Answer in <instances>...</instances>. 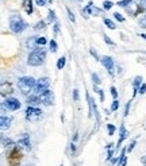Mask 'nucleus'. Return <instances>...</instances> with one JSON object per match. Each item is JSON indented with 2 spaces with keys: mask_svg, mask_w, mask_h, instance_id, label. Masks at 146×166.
Returning <instances> with one entry per match:
<instances>
[{
  "mask_svg": "<svg viewBox=\"0 0 146 166\" xmlns=\"http://www.w3.org/2000/svg\"><path fill=\"white\" fill-rule=\"evenodd\" d=\"M58 30H59V25L56 22V23H54V33L57 34V33H58Z\"/></svg>",
  "mask_w": 146,
  "mask_h": 166,
  "instance_id": "obj_40",
  "label": "nucleus"
},
{
  "mask_svg": "<svg viewBox=\"0 0 146 166\" xmlns=\"http://www.w3.org/2000/svg\"><path fill=\"white\" fill-rule=\"evenodd\" d=\"M45 58H46V49L38 47V49L32 50L30 53L29 58H27V64L30 66H39L45 62Z\"/></svg>",
  "mask_w": 146,
  "mask_h": 166,
  "instance_id": "obj_1",
  "label": "nucleus"
},
{
  "mask_svg": "<svg viewBox=\"0 0 146 166\" xmlns=\"http://www.w3.org/2000/svg\"><path fill=\"white\" fill-rule=\"evenodd\" d=\"M27 104H29L30 107H37V105H39V104H42V101H41L39 96L32 95V96H29V97H27Z\"/></svg>",
  "mask_w": 146,
  "mask_h": 166,
  "instance_id": "obj_11",
  "label": "nucleus"
},
{
  "mask_svg": "<svg viewBox=\"0 0 146 166\" xmlns=\"http://www.w3.org/2000/svg\"><path fill=\"white\" fill-rule=\"evenodd\" d=\"M126 149L122 150V155H120V166H126L127 165V157L126 155Z\"/></svg>",
  "mask_w": 146,
  "mask_h": 166,
  "instance_id": "obj_17",
  "label": "nucleus"
},
{
  "mask_svg": "<svg viewBox=\"0 0 146 166\" xmlns=\"http://www.w3.org/2000/svg\"><path fill=\"white\" fill-rule=\"evenodd\" d=\"M35 84H37V81L31 76H26V77H22L18 81V88L23 95H29L35 88Z\"/></svg>",
  "mask_w": 146,
  "mask_h": 166,
  "instance_id": "obj_2",
  "label": "nucleus"
},
{
  "mask_svg": "<svg viewBox=\"0 0 146 166\" xmlns=\"http://www.w3.org/2000/svg\"><path fill=\"white\" fill-rule=\"evenodd\" d=\"M49 87H50V80L47 77H42V79L37 80V84H35V88L32 92H34L35 96H42L43 93L49 90Z\"/></svg>",
  "mask_w": 146,
  "mask_h": 166,
  "instance_id": "obj_5",
  "label": "nucleus"
},
{
  "mask_svg": "<svg viewBox=\"0 0 146 166\" xmlns=\"http://www.w3.org/2000/svg\"><path fill=\"white\" fill-rule=\"evenodd\" d=\"M54 20H56V15H54L53 10H50L49 11V16H47V23H53Z\"/></svg>",
  "mask_w": 146,
  "mask_h": 166,
  "instance_id": "obj_20",
  "label": "nucleus"
},
{
  "mask_svg": "<svg viewBox=\"0 0 146 166\" xmlns=\"http://www.w3.org/2000/svg\"><path fill=\"white\" fill-rule=\"evenodd\" d=\"M46 42H47V41H46V39L43 38V37H41V38H38V39H37L38 46H39V45H41V46H43V45H46Z\"/></svg>",
  "mask_w": 146,
  "mask_h": 166,
  "instance_id": "obj_28",
  "label": "nucleus"
},
{
  "mask_svg": "<svg viewBox=\"0 0 146 166\" xmlns=\"http://www.w3.org/2000/svg\"><path fill=\"white\" fill-rule=\"evenodd\" d=\"M11 122H12V119H11L10 116H4V115H3L2 119H0V127H2V130L3 131L8 130L11 126Z\"/></svg>",
  "mask_w": 146,
  "mask_h": 166,
  "instance_id": "obj_10",
  "label": "nucleus"
},
{
  "mask_svg": "<svg viewBox=\"0 0 146 166\" xmlns=\"http://www.w3.org/2000/svg\"><path fill=\"white\" fill-rule=\"evenodd\" d=\"M139 37H142V38H143V39H146V34H141V35H139Z\"/></svg>",
  "mask_w": 146,
  "mask_h": 166,
  "instance_id": "obj_43",
  "label": "nucleus"
},
{
  "mask_svg": "<svg viewBox=\"0 0 146 166\" xmlns=\"http://www.w3.org/2000/svg\"><path fill=\"white\" fill-rule=\"evenodd\" d=\"M134 146H135V141H132L131 143H130V146H129V149H127V151H131V150L134 149Z\"/></svg>",
  "mask_w": 146,
  "mask_h": 166,
  "instance_id": "obj_39",
  "label": "nucleus"
},
{
  "mask_svg": "<svg viewBox=\"0 0 146 166\" xmlns=\"http://www.w3.org/2000/svg\"><path fill=\"white\" fill-rule=\"evenodd\" d=\"M65 62H66V58L65 57H61L58 61H57V69H64V66H65Z\"/></svg>",
  "mask_w": 146,
  "mask_h": 166,
  "instance_id": "obj_18",
  "label": "nucleus"
},
{
  "mask_svg": "<svg viewBox=\"0 0 146 166\" xmlns=\"http://www.w3.org/2000/svg\"><path fill=\"white\" fill-rule=\"evenodd\" d=\"M107 128H108V135H114V131H115V127H114L112 124H108V126H107Z\"/></svg>",
  "mask_w": 146,
  "mask_h": 166,
  "instance_id": "obj_33",
  "label": "nucleus"
},
{
  "mask_svg": "<svg viewBox=\"0 0 146 166\" xmlns=\"http://www.w3.org/2000/svg\"><path fill=\"white\" fill-rule=\"evenodd\" d=\"M73 100H75V101H78V90H77V89L73 90Z\"/></svg>",
  "mask_w": 146,
  "mask_h": 166,
  "instance_id": "obj_36",
  "label": "nucleus"
},
{
  "mask_svg": "<svg viewBox=\"0 0 146 166\" xmlns=\"http://www.w3.org/2000/svg\"><path fill=\"white\" fill-rule=\"evenodd\" d=\"M41 116H42V111L37 107H29L26 109V119L29 122H37L41 119Z\"/></svg>",
  "mask_w": 146,
  "mask_h": 166,
  "instance_id": "obj_6",
  "label": "nucleus"
},
{
  "mask_svg": "<svg viewBox=\"0 0 146 166\" xmlns=\"http://www.w3.org/2000/svg\"><path fill=\"white\" fill-rule=\"evenodd\" d=\"M127 136H129V132H127V130L124 128V126H122V127H120V138H119V144H120L122 142L127 138Z\"/></svg>",
  "mask_w": 146,
  "mask_h": 166,
  "instance_id": "obj_16",
  "label": "nucleus"
},
{
  "mask_svg": "<svg viewBox=\"0 0 146 166\" xmlns=\"http://www.w3.org/2000/svg\"><path fill=\"white\" fill-rule=\"evenodd\" d=\"M23 8H24V11L27 12V14H32V3L30 1V0H26L23 3Z\"/></svg>",
  "mask_w": 146,
  "mask_h": 166,
  "instance_id": "obj_14",
  "label": "nucleus"
},
{
  "mask_svg": "<svg viewBox=\"0 0 146 166\" xmlns=\"http://www.w3.org/2000/svg\"><path fill=\"white\" fill-rule=\"evenodd\" d=\"M139 26H141L142 28H146V15H145L143 18H141V19H139Z\"/></svg>",
  "mask_w": 146,
  "mask_h": 166,
  "instance_id": "obj_27",
  "label": "nucleus"
},
{
  "mask_svg": "<svg viewBox=\"0 0 146 166\" xmlns=\"http://www.w3.org/2000/svg\"><path fill=\"white\" fill-rule=\"evenodd\" d=\"M18 144L24 146V147H30V136H29V134H23V135L18 139Z\"/></svg>",
  "mask_w": 146,
  "mask_h": 166,
  "instance_id": "obj_12",
  "label": "nucleus"
},
{
  "mask_svg": "<svg viewBox=\"0 0 146 166\" xmlns=\"http://www.w3.org/2000/svg\"><path fill=\"white\" fill-rule=\"evenodd\" d=\"M114 16H115V19H116V20H119V22H124V18L122 16V15L119 14V12H115V14H114Z\"/></svg>",
  "mask_w": 146,
  "mask_h": 166,
  "instance_id": "obj_29",
  "label": "nucleus"
},
{
  "mask_svg": "<svg viewBox=\"0 0 146 166\" xmlns=\"http://www.w3.org/2000/svg\"><path fill=\"white\" fill-rule=\"evenodd\" d=\"M34 28L35 30H43V28H45V22L41 20L39 23H37V26H34Z\"/></svg>",
  "mask_w": 146,
  "mask_h": 166,
  "instance_id": "obj_23",
  "label": "nucleus"
},
{
  "mask_svg": "<svg viewBox=\"0 0 146 166\" xmlns=\"http://www.w3.org/2000/svg\"><path fill=\"white\" fill-rule=\"evenodd\" d=\"M4 105L7 107L8 109H11V111H16V109L20 108V103H19V100L15 97H7L4 101Z\"/></svg>",
  "mask_w": 146,
  "mask_h": 166,
  "instance_id": "obj_7",
  "label": "nucleus"
},
{
  "mask_svg": "<svg viewBox=\"0 0 146 166\" xmlns=\"http://www.w3.org/2000/svg\"><path fill=\"white\" fill-rule=\"evenodd\" d=\"M91 54H92V55H93V57H95V58H96V60H99V58H97V53H96V52H95V50H93V49H91Z\"/></svg>",
  "mask_w": 146,
  "mask_h": 166,
  "instance_id": "obj_41",
  "label": "nucleus"
},
{
  "mask_svg": "<svg viewBox=\"0 0 146 166\" xmlns=\"http://www.w3.org/2000/svg\"><path fill=\"white\" fill-rule=\"evenodd\" d=\"M22 158H23V154H22V151L18 147H12V149L7 153V163L10 166H19Z\"/></svg>",
  "mask_w": 146,
  "mask_h": 166,
  "instance_id": "obj_3",
  "label": "nucleus"
},
{
  "mask_svg": "<svg viewBox=\"0 0 146 166\" xmlns=\"http://www.w3.org/2000/svg\"><path fill=\"white\" fill-rule=\"evenodd\" d=\"M61 166H62V165H61Z\"/></svg>",
  "mask_w": 146,
  "mask_h": 166,
  "instance_id": "obj_44",
  "label": "nucleus"
},
{
  "mask_svg": "<svg viewBox=\"0 0 146 166\" xmlns=\"http://www.w3.org/2000/svg\"><path fill=\"white\" fill-rule=\"evenodd\" d=\"M92 80H93V84L95 85H99L100 84V79H99V76H97L96 73L92 74Z\"/></svg>",
  "mask_w": 146,
  "mask_h": 166,
  "instance_id": "obj_25",
  "label": "nucleus"
},
{
  "mask_svg": "<svg viewBox=\"0 0 146 166\" xmlns=\"http://www.w3.org/2000/svg\"><path fill=\"white\" fill-rule=\"evenodd\" d=\"M27 25L23 19H22L20 15H12L10 18V28L14 33H22L23 30H26Z\"/></svg>",
  "mask_w": 146,
  "mask_h": 166,
  "instance_id": "obj_4",
  "label": "nucleus"
},
{
  "mask_svg": "<svg viewBox=\"0 0 146 166\" xmlns=\"http://www.w3.org/2000/svg\"><path fill=\"white\" fill-rule=\"evenodd\" d=\"M141 82H142V77L138 76L137 79L134 80V84H132V85H134V96L137 95V92H139V85H141Z\"/></svg>",
  "mask_w": 146,
  "mask_h": 166,
  "instance_id": "obj_15",
  "label": "nucleus"
},
{
  "mask_svg": "<svg viewBox=\"0 0 146 166\" xmlns=\"http://www.w3.org/2000/svg\"><path fill=\"white\" fill-rule=\"evenodd\" d=\"M132 0H122V1H118V6L119 7H126L129 3H131Z\"/></svg>",
  "mask_w": 146,
  "mask_h": 166,
  "instance_id": "obj_26",
  "label": "nucleus"
},
{
  "mask_svg": "<svg viewBox=\"0 0 146 166\" xmlns=\"http://www.w3.org/2000/svg\"><path fill=\"white\" fill-rule=\"evenodd\" d=\"M104 23L107 25V27H108V28H111V30H115L116 26H115V23H114L112 20H110V19H104Z\"/></svg>",
  "mask_w": 146,
  "mask_h": 166,
  "instance_id": "obj_21",
  "label": "nucleus"
},
{
  "mask_svg": "<svg viewBox=\"0 0 146 166\" xmlns=\"http://www.w3.org/2000/svg\"><path fill=\"white\" fill-rule=\"evenodd\" d=\"M93 89H95V92H97L100 95V100L104 103V92H103L102 89H99V88H96V87H93Z\"/></svg>",
  "mask_w": 146,
  "mask_h": 166,
  "instance_id": "obj_22",
  "label": "nucleus"
},
{
  "mask_svg": "<svg viewBox=\"0 0 146 166\" xmlns=\"http://www.w3.org/2000/svg\"><path fill=\"white\" fill-rule=\"evenodd\" d=\"M103 37H104V41H105V42H107V43H108V45H114V42H112V41H111V39H110V38H108V35H105V34H104V35H103Z\"/></svg>",
  "mask_w": 146,
  "mask_h": 166,
  "instance_id": "obj_37",
  "label": "nucleus"
},
{
  "mask_svg": "<svg viewBox=\"0 0 146 166\" xmlns=\"http://www.w3.org/2000/svg\"><path fill=\"white\" fill-rule=\"evenodd\" d=\"M129 107H130V101H129V103H127V107H126V108H124V116H126V115L129 114Z\"/></svg>",
  "mask_w": 146,
  "mask_h": 166,
  "instance_id": "obj_42",
  "label": "nucleus"
},
{
  "mask_svg": "<svg viewBox=\"0 0 146 166\" xmlns=\"http://www.w3.org/2000/svg\"><path fill=\"white\" fill-rule=\"evenodd\" d=\"M41 97V101H42L43 105H53L54 104V93L51 92V90H47L46 93H43L42 96H39Z\"/></svg>",
  "mask_w": 146,
  "mask_h": 166,
  "instance_id": "obj_8",
  "label": "nucleus"
},
{
  "mask_svg": "<svg viewBox=\"0 0 146 166\" xmlns=\"http://www.w3.org/2000/svg\"><path fill=\"white\" fill-rule=\"evenodd\" d=\"M3 146H4V147H11V146H14V142L11 141L10 138H3Z\"/></svg>",
  "mask_w": 146,
  "mask_h": 166,
  "instance_id": "obj_19",
  "label": "nucleus"
},
{
  "mask_svg": "<svg viewBox=\"0 0 146 166\" xmlns=\"http://www.w3.org/2000/svg\"><path fill=\"white\" fill-rule=\"evenodd\" d=\"M50 50H51V53H56L57 52V43H56V41H50Z\"/></svg>",
  "mask_w": 146,
  "mask_h": 166,
  "instance_id": "obj_24",
  "label": "nucleus"
},
{
  "mask_svg": "<svg viewBox=\"0 0 146 166\" xmlns=\"http://www.w3.org/2000/svg\"><path fill=\"white\" fill-rule=\"evenodd\" d=\"M37 39H38L37 37H31V38H29V41H27V49H31V50L38 49Z\"/></svg>",
  "mask_w": 146,
  "mask_h": 166,
  "instance_id": "obj_13",
  "label": "nucleus"
},
{
  "mask_svg": "<svg viewBox=\"0 0 146 166\" xmlns=\"http://www.w3.org/2000/svg\"><path fill=\"white\" fill-rule=\"evenodd\" d=\"M35 3H37V6H46V3H47V0H35Z\"/></svg>",
  "mask_w": 146,
  "mask_h": 166,
  "instance_id": "obj_34",
  "label": "nucleus"
},
{
  "mask_svg": "<svg viewBox=\"0 0 146 166\" xmlns=\"http://www.w3.org/2000/svg\"><path fill=\"white\" fill-rule=\"evenodd\" d=\"M111 95H112V97L116 100V97H118V92H116V88L115 87L111 88Z\"/></svg>",
  "mask_w": 146,
  "mask_h": 166,
  "instance_id": "obj_35",
  "label": "nucleus"
},
{
  "mask_svg": "<svg viewBox=\"0 0 146 166\" xmlns=\"http://www.w3.org/2000/svg\"><path fill=\"white\" fill-rule=\"evenodd\" d=\"M102 64H103V66L112 74V69H114V60L112 58L108 57V55H105V57L102 58Z\"/></svg>",
  "mask_w": 146,
  "mask_h": 166,
  "instance_id": "obj_9",
  "label": "nucleus"
},
{
  "mask_svg": "<svg viewBox=\"0 0 146 166\" xmlns=\"http://www.w3.org/2000/svg\"><path fill=\"white\" fill-rule=\"evenodd\" d=\"M146 92V84H142L139 88V93H145Z\"/></svg>",
  "mask_w": 146,
  "mask_h": 166,
  "instance_id": "obj_38",
  "label": "nucleus"
},
{
  "mask_svg": "<svg viewBox=\"0 0 146 166\" xmlns=\"http://www.w3.org/2000/svg\"><path fill=\"white\" fill-rule=\"evenodd\" d=\"M66 11H68V15H69V19H70V22H72V23H75V22H76V19H75V15L72 14V11H70L69 8H66Z\"/></svg>",
  "mask_w": 146,
  "mask_h": 166,
  "instance_id": "obj_31",
  "label": "nucleus"
},
{
  "mask_svg": "<svg viewBox=\"0 0 146 166\" xmlns=\"http://www.w3.org/2000/svg\"><path fill=\"white\" fill-rule=\"evenodd\" d=\"M118 107H119V101L118 100H114L112 101V105H111V109H112V111H116V109H118Z\"/></svg>",
  "mask_w": 146,
  "mask_h": 166,
  "instance_id": "obj_32",
  "label": "nucleus"
},
{
  "mask_svg": "<svg viewBox=\"0 0 146 166\" xmlns=\"http://www.w3.org/2000/svg\"><path fill=\"white\" fill-rule=\"evenodd\" d=\"M112 4L114 3H111V1H104V3H103V8H104V10H110L111 7H112Z\"/></svg>",
  "mask_w": 146,
  "mask_h": 166,
  "instance_id": "obj_30",
  "label": "nucleus"
}]
</instances>
